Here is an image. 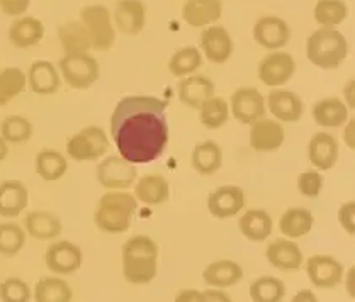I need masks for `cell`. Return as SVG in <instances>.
<instances>
[{
    "label": "cell",
    "instance_id": "9",
    "mask_svg": "<svg viewBox=\"0 0 355 302\" xmlns=\"http://www.w3.org/2000/svg\"><path fill=\"white\" fill-rule=\"evenodd\" d=\"M230 104V112L238 123L254 124L255 121L266 116V99L255 87H240L233 92Z\"/></svg>",
    "mask_w": 355,
    "mask_h": 302
},
{
    "label": "cell",
    "instance_id": "36",
    "mask_svg": "<svg viewBox=\"0 0 355 302\" xmlns=\"http://www.w3.org/2000/svg\"><path fill=\"white\" fill-rule=\"evenodd\" d=\"M73 292L65 281L58 277H44L34 287L36 302H71Z\"/></svg>",
    "mask_w": 355,
    "mask_h": 302
},
{
    "label": "cell",
    "instance_id": "50",
    "mask_svg": "<svg viewBox=\"0 0 355 302\" xmlns=\"http://www.w3.org/2000/svg\"><path fill=\"white\" fill-rule=\"evenodd\" d=\"M343 97H345V102L343 104L350 109H354L355 111V80L354 78H350L349 82H347L345 87H343Z\"/></svg>",
    "mask_w": 355,
    "mask_h": 302
},
{
    "label": "cell",
    "instance_id": "23",
    "mask_svg": "<svg viewBox=\"0 0 355 302\" xmlns=\"http://www.w3.org/2000/svg\"><path fill=\"white\" fill-rule=\"evenodd\" d=\"M266 256L272 267L284 272L297 270L304 262L301 248L294 241L284 240V238L272 241L269 247H267Z\"/></svg>",
    "mask_w": 355,
    "mask_h": 302
},
{
    "label": "cell",
    "instance_id": "45",
    "mask_svg": "<svg viewBox=\"0 0 355 302\" xmlns=\"http://www.w3.org/2000/svg\"><path fill=\"white\" fill-rule=\"evenodd\" d=\"M338 222L345 233L355 236V201H347L338 209Z\"/></svg>",
    "mask_w": 355,
    "mask_h": 302
},
{
    "label": "cell",
    "instance_id": "25",
    "mask_svg": "<svg viewBox=\"0 0 355 302\" xmlns=\"http://www.w3.org/2000/svg\"><path fill=\"white\" fill-rule=\"evenodd\" d=\"M223 14L221 0H186L182 17L192 28H206L214 24Z\"/></svg>",
    "mask_w": 355,
    "mask_h": 302
},
{
    "label": "cell",
    "instance_id": "35",
    "mask_svg": "<svg viewBox=\"0 0 355 302\" xmlns=\"http://www.w3.org/2000/svg\"><path fill=\"white\" fill-rule=\"evenodd\" d=\"M230 119V104L223 97H211L199 107V121L206 130H221Z\"/></svg>",
    "mask_w": 355,
    "mask_h": 302
},
{
    "label": "cell",
    "instance_id": "39",
    "mask_svg": "<svg viewBox=\"0 0 355 302\" xmlns=\"http://www.w3.org/2000/svg\"><path fill=\"white\" fill-rule=\"evenodd\" d=\"M349 16L345 0H318L315 6V21L322 28H337Z\"/></svg>",
    "mask_w": 355,
    "mask_h": 302
},
{
    "label": "cell",
    "instance_id": "13",
    "mask_svg": "<svg viewBox=\"0 0 355 302\" xmlns=\"http://www.w3.org/2000/svg\"><path fill=\"white\" fill-rule=\"evenodd\" d=\"M286 141V130L275 119H259L250 124L248 143L250 148L259 153H272L277 151Z\"/></svg>",
    "mask_w": 355,
    "mask_h": 302
},
{
    "label": "cell",
    "instance_id": "32",
    "mask_svg": "<svg viewBox=\"0 0 355 302\" xmlns=\"http://www.w3.org/2000/svg\"><path fill=\"white\" fill-rule=\"evenodd\" d=\"M315 224L313 213L306 207H289L279 219V229L286 238L296 240L308 235Z\"/></svg>",
    "mask_w": 355,
    "mask_h": 302
},
{
    "label": "cell",
    "instance_id": "18",
    "mask_svg": "<svg viewBox=\"0 0 355 302\" xmlns=\"http://www.w3.org/2000/svg\"><path fill=\"white\" fill-rule=\"evenodd\" d=\"M201 50L211 63L221 65L232 58L235 44L228 29L223 26H209L201 33Z\"/></svg>",
    "mask_w": 355,
    "mask_h": 302
},
{
    "label": "cell",
    "instance_id": "19",
    "mask_svg": "<svg viewBox=\"0 0 355 302\" xmlns=\"http://www.w3.org/2000/svg\"><path fill=\"white\" fill-rule=\"evenodd\" d=\"M112 19L121 33L138 36L146 24V6L141 0H118Z\"/></svg>",
    "mask_w": 355,
    "mask_h": 302
},
{
    "label": "cell",
    "instance_id": "53",
    "mask_svg": "<svg viewBox=\"0 0 355 302\" xmlns=\"http://www.w3.org/2000/svg\"><path fill=\"white\" fill-rule=\"evenodd\" d=\"M9 154V148H7V141L0 136V161H3Z\"/></svg>",
    "mask_w": 355,
    "mask_h": 302
},
{
    "label": "cell",
    "instance_id": "8",
    "mask_svg": "<svg viewBox=\"0 0 355 302\" xmlns=\"http://www.w3.org/2000/svg\"><path fill=\"white\" fill-rule=\"evenodd\" d=\"M96 177L107 190H128L138 179V168L119 154H109L97 165Z\"/></svg>",
    "mask_w": 355,
    "mask_h": 302
},
{
    "label": "cell",
    "instance_id": "3",
    "mask_svg": "<svg viewBox=\"0 0 355 302\" xmlns=\"http://www.w3.org/2000/svg\"><path fill=\"white\" fill-rule=\"evenodd\" d=\"M136 209H138V201L135 195L124 190L105 192L97 202L94 222L102 233L121 235L130 229Z\"/></svg>",
    "mask_w": 355,
    "mask_h": 302
},
{
    "label": "cell",
    "instance_id": "26",
    "mask_svg": "<svg viewBox=\"0 0 355 302\" xmlns=\"http://www.w3.org/2000/svg\"><path fill=\"white\" fill-rule=\"evenodd\" d=\"M44 37V26L40 19L33 16H21L10 24L9 39L10 43L21 50L36 46Z\"/></svg>",
    "mask_w": 355,
    "mask_h": 302
},
{
    "label": "cell",
    "instance_id": "28",
    "mask_svg": "<svg viewBox=\"0 0 355 302\" xmlns=\"http://www.w3.org/2000/svg\"><path fill=\"white\" fill-rule=\"evenodd\" d=\"M24 228L26 233L34 240L50 241L62 235L63 224L55 214L46 213V211H33L24 219Z\"/></svg>",
    "mask_w": 355,
    "mask_h": 302
},
{
    "label": "cell",
    "instance_id": "22",
    "mask_svg": "<svg viewBox=\"0 0 355 302\" xmlns=\"http://www.w3.org/2000/svg\"><path fill=\"white\" fill-rule=\"evenodd\" d=\"M135 199L146 206H160L170 197L168 180L160 173H146L135 182Z\"/></svg>",
    "mask_w": 355,
    "mask_h": 302
},
{
    "label": "cell",
    "instance_id": "31",
    "mask_svg": "<svg viewBox=\"0 0 355 302\" xmlns=\"http://www.w3.org/2000/svg\"><path fill=\"white\" fill-rule=\"evenodd\" d=\"M238 228H240L241 235L248 238L255 243H262L272 235V222L270 214L263 209H250L238 219Z\"/></svg>",
    "mask_w": 355,
    "mask_h": 302
},
{
    "label": "cell",
    "instance_id": "51",
    "mask_svg": "<svg viewBox=\"0 0 355 302\" xmlns=\"http://www.w3.org/2000/svg\"><path fill=\"white\" fill-rule=\"evenodd\" d=\"M291 302H318V299H316V296L313 294V290L301 289L300 292L293 297V301Z\"/></svg>",
    "mask_w": 355,
    "mask_h": 302
},
{
    "label": "cell",
    "instance_id": "14",
    "mask_svg": "<svg viewBox=\"0 0 355 302\" xmlns=\"http://www.w3.org/2000/svg\"><path fill=\"white\" fill-rule=\"evenodd\" d=\"M254 39L266 50L279 51L289 43L291 28L282 17L262 16L254 26Z\"/></svg>",
    "mask_w": 355,
    "mask_h": 302
},
{
    "label": "cell",
    "instance_id": "49",
    "mask_svg": "<svg viewBox=\"0 0 355 302\" xmlns=\"http://www.w3.org/2000/svg\"><path fill=\"white\" fill-rule=\"evenodd\" d=\"M204 302H233L232 297L220 289H207L202 292Z\"/></svg>",
    "mask_w": 355,
    "mask_h": 302
},
{
    "label": "cell",
    "instance_id": "47",
    "mask_svg": "<svg viewBox=\"0 0 355 302\" xmlns=\"http://www.w3.org/2000/svg\"><path fill=\"white\" fill-rule=\"evenodd\" d=\"M343 143L347 145V148L355 151V118L347 119V123L343 124Z\"/></svg>",
    "mask_w": 355,
    "mask_h": 302
},
{
    "label": "cell",
    "instance_id": "40",
    "mask_svg": "<svg viewBox=\"0 0 355 302\" xmlns=\"http://www.w3.org/2000/svg\"><path fill=\"white\" fill-rule=\"evenodd\" d=\"M286 285L277 277H259L250 284V299L254 302H282Z\"/></svg>",
    "mask_w": 355,
    "mask_h": 302
},
{
    "label": "cell",
    "instance_id": "41",
    "mask_svg": "<svg viewBox=\"0 0 355 302\" xmlns=\"http://www.w3.org/2000/svg\"><path fill=\"white\" fill-rule=\"evenodd\" d=\"M33 131L31 121L26 119L24 116H9L0 124V136L7 143H12V145H21V143L29 141Z\"/></svg>",
    "mask_w": 355,
    "mask_h": 302
},
{
    "label": "cell",
    "instance_id": "10",
    "mask_svg": "<svg viewBox=\"0 0 355 302\" xmlns=\"http://www.w3.org/2000/svg\"><path fill=\"white\" fill-rule=\"evenodd\" d=\"M296 62L293 55L286 51H272L260 60L257 73L260 82L267 87H281L293 78Z\"/></svg>",
    "mask_w": 355,
    "mask_h": 302
},
{
    "label": "cell",
    "instance_id": "38",
    "mask_svg": "<svg viewBox=\"0 0 355 302\" xmlns=\"http://www.w3.org/2000/svg\"><path fill=\"white\" fill-rule=\"evenodd\" d=\"M202 65V53L196 46H184L172 55L168 62V70L173 77H189L198 71Z\"/></svg>",
    "mask_w": 355,
    "mask_h": 302
},
{
    "label": "cell",
    "instance_id": "29",
    "mask_svg": "<svg viewBox=\"0 0 355 302\" xmlns=\"http://www.w3.org/2000/svg\"><path fill=\"white\" fill-rule=\"evenodd\" d=\"M202 278L209 287L226 289L243 278V269L233 260H216L204 269Z\"/></svg>",
    "mask_w": 355,
    "mask_h": 302
},
{
    "label": "cell",
    "instance_id": "20",
    "mask_svg": "<svg viewBox=\"0 0 355 302\" xmlns=\"http://www.w3.org/2000/svg\"><path fill=\"white\" fill-rule=\"evenodd\" d=\"M29 204V190L21 180L0 182V217H17Z\"/></svg>",
    "mask_w": 355,
    "mask_h": 302
},
{
    "label": "cell",
    "instance_id": "44",
    "mask_svg": "<svg viewBox=\"0 0 355 302\" xmlns=\"http://www.w3.org/2000/svg\"><path fill=\"white\" fill-rule=\"evenodd\" d=\"M296 185L303 197L316 199L322 194L324 180L322 172H318V170H306V172L300 173Z\"/></svg>",
    "mask_w": 355,
    "mask_h": 302
},
{
    "label": "cell",
    "instance_id": "21",
    "mask_svg": "<svg viewBox=\"0 0 355 302\" xmlns=\"http://www.w3.org/2000/svg\"><path fill=\"white\" fill-rule=\"evenodd\" d=\"M28 85L37 96H53L62 87V77L60 71L51 62L37 60L34 62L28 71Z\"/></svg>",
    "mask_w": 355,
    "mask_h": 302
},
{
    "label": "cell",
    "instance_id": "42",
    "mask_svg": "<svg viewBox=\"0 0 355 302\" xmlns=\"http://www.w3.org/2000/svg\"><path fill=\"white\" fill-rule=\"evenodd\" d=\"M26 243V231L16 222H0V255L14 256Z\"/></svg>",
    "mask_w": 355,
    "mask_h": 302
},
{
    "label": "cell",
    "instance_id": "16",
    "mask_svg": "<svg viewBox=\"0 0 355 302\" xmlns=\"http://www.w3.org/2000/svg\"><path fill=\"white\" fill-rule=\"evenodd\" d=\"M82 250L75 243L70 241H58L48 247L46 253H44V262L46 267L53 274L60 275H71L75 274L82 267Z\"/></svg>",
    "mask_w": 355,
    "mask_h": 302
},
{
    "label": "cell",
    "instance_id": "46",
    "mask_svg": "<svg viewBox=\"0 0 355 302\" xmlns=\"http://www.w3.org/2000/svg\"><path fill=\"white\" fill-rule=\"evenodd\" d=\"M29 3H31V0H0V10L6 16L17 17L29 9Z\"/></svg>",
    "mask_w": 355,
    "mask_h": 302
},
{
    "label": "cell",
    "instance_id": "5",
    "mask_svg": "<svg viewBox=\"0 0 355 302\" xmlns=\"http://www.w3.org/2000/svg\"><path fill=\"white\" fill-rule=\"evenodd\" d=\"M60 73L68 87L85 90L97 82L101 66L99 62L89 53H68L60 60Z\"/></svg>",
    "mask_w": 355,
    "mask_h": 302
},
{
    "label": "cell",
    "instance_id": "7",
    "mask_svg": "<svg viewBox=\"0 0 355 302\" xmlns=\"http://www.w3.org/2000/svg\"><path fill=\"white\" fill-rule=\"evenodd\" d=\"M109 151V138L99 126H87L67 141V153L75 161H96Z\"/></svg>",
    "mask_w": 355,
    "mask_h": 302
},
{
    "label": "cell",
    "instance_id": "37",
    "mask_svg": "<svg viewBox=\"0 0 355 302\" xmlns=\"http://www.w3.org/2000/svg\"><path fill=\"white\" fill-rule=\"evenodd\" d=\"M28 85V77L21 68L7 66L0 70V107L21 96Z\"/></svg>",
    "mask_w": 355,
    "mask_h": 302
},
{
    "label": "cell",
    "instance_id": "43",
    "mask_svg": "<svg viewBox=\"0 0 355 302\" xmlns=\"http://www.w3.org/2000/svg\"><path fill=\"white\" fill-rule=\"evenodd\" d=\"M0 299L2 302H29L31 289L21 278L9 277L0 284Z\"/></svg>",
    "mask_w": 355,
    "mask_h": 302
},
{
    "label": "cell",
    "instance_id": "2",
    "mask_svg": "<svg viewBox=\"0 0 355 302\" xmlns=\"http://www.w3.org/2000/svg\"><path fill=\"white\" fill-rule=\"evenodd\" d=\"M158 272V245L150 236L136 235L123 247V275L130 284H150Z\"/></svg>",
    "mask_w": 355,
    "mask_h": 302
},
{
    "label": "cell",
    "instance_id": "34",
    "mask_svg": "<svg viewBox=\"0 0 355 302\" xmlns=\"http://www.w3.org/2000/svg\"><path fill=\"white\" fill-rule=\"evenodd\" d=\"M36 173L46 182H56L68 172L65 154L56 150H41L34 160Z\"/></svg>",
    "mask_w": 355,
    "mask_h": 302
},
{
    "label": "cell",
    "instance_id": "12",
    "mask_svg": "<svg viewBox=\"0 0 355 302\" xmlns=\"http://www.w3.org/2000/svg\"><path fill=\"white\" fill-rule=\"evenodd\" d=\"M309 282L318 289H334L343 278V265L335 256L313 255L306 262Z\"/></svg>",
    "mask_w": 355,
    "mask_h": 302
},
{
    "label": "cell",
    "instance_id": "6",
    "mask_svg": "<svg viewBox=\"0 0 355 302\" xmlns=\"http://www.w3.org/2000/svg\"><path fill=\"white\" fill-rule=\"evenodd\" d=\"M80 22L92 37V48L97 51H107L114 46L116 29L112 26V16L102 3H92L80 10Z\"/></svg>",
    "mask_w": 355,
    "mask_h": 302
},
{
    "label": "cell",
    "instance_id": "1",
    "mask_svg": "<svg viewBox=\"0 0 355 302\" xmlns=\"http://www.w3.org/2000/svg\"><path fill=\"white\" fill-rule=\"evenodd\" d=\"M168 100L155 96H128L111 116V138L119 157L133 165L158 160L168 145Z\"/></svg>",
    "mask_w": 355,
    "mask_h": 302
},
{
    "label": "cell",
    "instance_id": "24",
    "mask_svg": "<svg viewBox=\"0 0 355 302\" xmlns=\"http://www.w3.org/2000/svg\"><path fill=\"white\" fill-rule=\"evenodd\" d=\"M179 99L184 105L191 109H199L211 97H214V84L211 78L204 75H189L180 80Z\"/></svg>",
    "mask_w": 355,
    "mask_h": 302
},
{
    "label": "cell",
    "instance_id": "27",
    "mask_svg": "<svg viewBox=\"0 0 355 302\" xmlns=\"http://www.w3.org/2000/svg\"><path fill=\"white\" fill-rule=\"evenodd\" d=\"M191 163L199 175H213L223 165V148L213 139L198 143L192 150Z\"/></svg>",
    "mask_w": 355,
    "mask_h": 302
},
{
    "label": "cell",
    "instance_id": "11",
    "mask_svg": "<svg viewBox=\"0 0 355 302\" xmlns=\"http://www.w3.org/2000/svg\"><path fill=\"white\" fill-rule=\"evenodd\" d=\"M245 190L240 185H221L207 195V211L216 219H228L243 211Z\"/></svg>",
    "mask_w": 355,
    "mask_h": 302
},
{
    "label": "cell",
    "instance_id": "17",
    "mask_svg": "<svg viewBox=\"0 0 355 302\" xmlns=\"http://www.w3.org/2000/svg\"><path fill=\"white\" fill-rule=\"evenodd\" d=\"M266 107L279 123H297L304 114V102L296 92L291 90H272L267 96Z\"/></svg>",
    "mask_w": 355,
    "mask_h": 302
},
{
    "label": "cell",
    "instance_id": "30",
    "mask_svg": "<svg viewBox=\"0 0 355 302\" xmlns=\"http://www.w3.org/2000/svg\"><path fill=\"white\" fill-rule=\"evenodd\" d=\"M313 119L322 127H340L349 119V107L338 97H324L313 105Z\"/></svg>",
    "mask_w": 355,
    "mask_h": 302
},
{
    "label": "cell",
    "instance_id": "33",
    "mask_svg": "<svg viewBox=\"0 0 355 302\" xmlns=\"http://www.w3.org/2000/svg\"><path fill=\"white\" fill-rule=\"evenodd\" d=\"M58 37L65 55L68 53H89L92 48V37L80 21L65 22L58 29Z\"/></svg>",
    "mask_w": 355,
    "mask_h": 302
},
{
    "label": "cell",
    "instance_id": "48",
    "mask_svg": "<svg viewBox=\"0 0 355 302\" xmlns=\"http://www.w3.org/2000/svg\"><path fill=\"white\" fill-rule=\"evenodd\" d=\"M175 302H204V296L201 290L184 289L177 294Z\"/></svg>",
    "mask_w": 355,
    "mask_h": 302
},
{
    "label": "cell",
    "instance_id": "52",
    "mask_svg": "<svg viewBox=\"0 0 355 302\" xmlns=\"http://www.w3.org/2000/svg\"><path fill=\"white\" fill-rule=\"evenodd\" d=\"M347 292L352 299H355V267H350L347 272Z\"/></svg>",
    "mask_w": 355,
    "mask_h": 302
},
{
    "label": "cell",
    "instance_id": "4",
    "mask_svg": "<svg viewBox=\"0 0 355 302\" xmlns=\"http://www.w3.org/2000/svg\"><path fill=\"white\" fill-rule=\"evenodd\" d=\"M349 43L345 36L335 28L316 29L306 41V56L322 70H335L345 62Z\"/></svg>",
    "mask_w": 355,
    "mask_h": 302
},
{
    "label": "cell",
    "instance_id": "15",
    "mask_svg": "<svg viewBox=\"0 0 355 302\" xmlns=\"http://www.w3.org/2000/svg\"><path fill=\"white\" fill-rule=\"evenodd\" d=\"M340 157V143L334 134L315 133L308 143V160L318 172H328L337 165Z\"/></svg>",
    "mask_w": 355,
    "mask_h": 302
}]
</instances>
